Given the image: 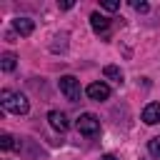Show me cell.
Listing matches in <instances>:
<instances>
[{"mask_svg": "<svg viewBox=\"0 0 160 160\" xmlns=\"http://www.w3.org/2000/svg\"><path fill=\"white\" fill-rule=\"evenodd\" d=\"M0 102H2V108H5L8 112H15V115H25V112L30 110L28 98L20 95V92H12V90H2V92H0Z\"/></svg>", "mask_w": 160, "mask_h": 160, "instance_id": "cell-1", "label": "cell"}, {"mask_svg": "<svg viewBox=\"0 0 160 160\" xmlns=\"http://www.w3.org/2000/svg\"><path fill=\"white\" fill-rule=\"evenodd\" d=\"M58 85H60V92H62L70 102L80 100V80H78V78H72V75H62V78L58 80Z\"/></svg>", "mask_w": 160, "mask_h": 160, "instance_id": "cell-2", "label": "cell"}, {"mask_svg": "<svg viewBox=\"0 0 160 160\" xmlns=\"http://www.w3.org/2000/svg\"><path fill=\"white\" fill-rule=\"evenodd\" d=\"M78 130H80L82 135L92 138V135H98V132H100V120H98L92 112H82V115L78 118Z\"/></svg>", "mask_w": 160, "mask_h": 160, "instance_id": "cell-3", "label": "cell"}, {"mask_svg": "<svg viewBox=\"0 0 160 160\" xmlns=\"http://www.w3.org/2000/svg\"><path fill=\"white\" fill-rule=\"evenodd\" d=\"M85 92H88V98L90 100H108L110 98V88L105 85V82H90L88 88H85Z\"/></svg>", "mask_w": 160, "mask_h": 160, "instance_id": "cell-4", "label": "cell"}, {"mask_svg": "<svg viewBox=\"0 0 160 160\" xmlns=\"http://www.w3.org/2000/svg\"><path fill=\"white\" fill-rule=\"evenodd\" d=\"M12 28H15V32H20L22 38H28V35H32L35 22H32L30 18H15V20H12Z\"/></svg>", "mask_w": 160, "mask_h": 160, "instance_id": "cell-5", "label": "cell"}, {"mask_svg": "<svg viewBox=\"0 0 160 160\" xmlns=\"http://www.w3.org/2000/svg\"><path fill=\"white\" fill-rule=\"evenodd\" d=\"M142 122H148V125L160 122V102H150V105H145V110H142Z\"/></svg>", "mask_w": 160, "mask_h": 160, "instance_id": "cell-6", "label": "cell"}, {"mask_svg": "<svg viewBox=\"0 0 160 160\" xmlns=\"http://www.w3.org/2000/svg\"><path fill=\"white\" fill-rule=\"evenodd\" d=\"M90 25H92V30L95 32H108L110 30V18H105V15H100V12H92L90 15Z\"/></svg>", "mask_w": 160, "mask_h": 160, "instance_id": "cell-7", "label": "cell"}, {"mask_svg": "<svg viewBox=\"0 0 160 160\" xmlns=\"http://www.w3.org/2000/svg\"><path fill=\"white\" fill-rule=\"evenodd\" d=\"M48 120H50V125H52L55 130H60V132L68 130V118H65V112H60V110H50V112H48Z\"/></svg>", "mask_w": 160, "mask_h": 160, "instance_id": "cell-8", "label": "cell"}, {"mask_svg": "<svg viewBox=\"0 0 160 160\" xmlns=\"http://www.w3.org/2000/svg\"><path fill=\"white\" fill-rule=\"evenodd\" d=\"M15 65H18V58H15L12 52H2V58H0V68H2L5 72H12Z\"/></svg>", "mask_w": 160, "mask_h": 160, "instance_id": "cell-9", "label": "cell"}, {"mask_svg": "<svg viewBox=\"0 0 160 160\" xmlns=\"http://www.w3.org/2000/svg\"><path fill=\"white\" fill-rule=\"evenodd\" d=\"M102 75H105L108 80H112V82H122V70H120L118 65H105Z\"/></svg>", "mask_w": 160, "mask_h": 160, "instance_id": "cell-10", "label": "cell"}, {"mask_svg": "<svg viewBox=\"0 0 160 160\" xmlns=\"http://www.w3.org/2000/svg\"><path fill=\"white\" fill-rule=\"evenodd\" d=\"M148 150H150V155H152V158H160V135H158V138H152V140L148 142Z\"/></svg>", "mask_w": 160, "mask_h": 160, "instance_id": "cell-11", "label": "cell"}, {"mask_svg": "<svg viewBox=\"0 0 160 160\" xmlns=\"http://www.w3.org/2000/svg\"><path fill=\"white\" fill-rule=\"evenodd\" d=\"M0 148H2V150H12V148H15V142H12V138H10L8 132L0 135Z\"/></svg>", "mask_w": 160, "mask_h": 160, "instance_id": "cell-12", "label": "cell"}, {"mask_svg": "<svg viewBox=\"0 0 160 160\" xmlns=\"http://www.w3.org/2000/svg\"><path fill=\"white\" fill-rule=\"evenodd\" d=\"M102 8H105L108 12H115V10L120 8V2H118V0H105V2H102Z\"/></svg>", "mask_w": 160, "mask_h": 160, "instance_id": "cell-13", "label": "cell"}, {"mask_svg": "<svg viewBox=\"0 0 160 160\" xmlns=\"http://www.w3.org/2000/svg\"><path fill=\"white\" fill-rule=\"evenodd\" d=\"M132 8H135L138 12H148V10H150V5H148V2H140V0H132Z\"/></svg>", "mask_w": 160, "mask_h": 160, "instance_id": "cell-14", "label": "cell"}, {"mask_svg": "<svg viewBox=\"0 0 160 160\" xmlns=\"http://www.w3.org/2000/svg\"><path fill=\"white\" fill-rule=\"evenodd\" d=\"M100 160H115V155H102Z\"/></svg>", "mask_w": 160, "mask_h": 160, "instance_id": "cell-15", "label": "cell"}]
</instances>
